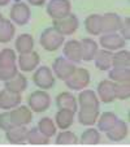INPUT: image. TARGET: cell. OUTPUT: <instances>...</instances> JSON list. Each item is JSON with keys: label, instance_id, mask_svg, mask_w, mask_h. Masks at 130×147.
<instances>
[{"label": "cell", "instance_id": "obj_1", "mask_svg": "<svg viewBox=\"0 0 130 147\" xmlns=\"http://www.w3.org/2000/svg\"><path fill=\"white\" fill-rule=\"evenodd\" d=\"M64 42H65V36L59 34L53 28L44 29L40 34V38H39L40 46L48 52H55V51L60 50V47H63Z\"/></svg>", "mask_w": 130, "mask_h": 147}, {"label": "cell", "instance_id": "obj_2", "mask_svg": "<svg viewBox=\"0 0 130 147\" xmlns=\"http://www.w3.org/2000/svg\"><path fill=\"white\" fill-rule=\"evenodd\" d=\"M90 81H91V76H90L89 70L86 68H75L73 74L64 82L68 89L73 90V91H81L89 86Z\"/></svg>", "mask_w": 130, "mask_h": 147}, {"label": "cell", "instance_id": "obj_3", "mask_svg": "<svg viewBox=\"0 0 130 147\" xmlns=\"http://www.w3.org/2000/svg\"><path fill=\"white\" fill-rule=\"evenodd\" d=\"M29 108L33 112L42 113L46 112L51 106V96L47 92V90H36L31 92L28 98Z\"/></svg>", "mask_w": 130, "mask_h": 147}, {"label": "cell", "instance_id": "obj_4", "mask_svg": "<svg viewBox=\"0 0 130 147\" xmlns=\"http://www.w3.org/2000/svg\"><path fill=\"white\" fill-rule=\"evenodd\" d=\"M33 81L34 85L40 90H50L55 85V74H53L52 69H50L46 65H42L34 70Z\"/></svg>", "mask_w": 130, "mask_h": 147}, {"label": "cell", "instance_id": "obj_5", "mask_svg": "<svg viewBox=\"0 0 130 147\" xmlns=\"http://www.w3.org/2000/svg\"><path fill=\"white\" fill-rule=\"evenodd\" d=\"M46 11L52 20H60L72 13V3L70 0H50Z\"/></svg>", "mask_w": 130, "mask_h": 147}, {"label": "cell", "instance_id": "obj_6", "mask_svg": "<svg viewBox=\"0 0 130 147\" xmlns=\"http://www.w3.org/2000/svg\"><path fill=\"white\" fill-rule=\"evenodd\" d=\"M52 28L57 31L61 35H72L79 28V21H78V17L75 14L70 13L69 16L64 17L60 20H53V25Z\"/></svg>", "mask_w": 130, "mask_h": 147}, {"label": "cell", "instance_id": "obj_7", "mask_svg": "<svg viewBox=\"0 0 130 147\" xmlns=\"http://www.w3.org/2000/svg\"><path fill=\"white\" fill-rule=\"evenodd\" d=\"M9 17H11V21L13 24H16L18 26H24L26 24H29V21H30L31 11L26 3L17 1L16 4L12 5L11 12H9Z\"/></svg>", "mask_w": 130, "mask_h": 147}, {"label": "cell", "instance_id": "obj_8", "mask_svg": "<svg viewBox=\"0 0 130 147\" xmlns=\"http://www.w3.org/2000/svg\"><path fill=\"white\" fill-rule=\"evenodd\" d=\"M75 68H77L75 64L70 63L68 59L60 56V57H56L55 61H53L52 72L60 81H65L73 74V72L75 70Z\"/></svg>", "mask_w": 130, "mask_h": 147}, {"label": "cell", "instance_id": "obj_9", "mask_svg": "<svg viewBox=\"0 0 130 147\" xmlns=\"http://www.w3.org/2000/svg\"><path fill=\"white\" fill-rule=\"evenodd\" d=\"M39 63H40V56L34 50L28 53H20L17 59V67L24 73L34 72L39 67Z\"/></svg>", "mask_w": 130, "mask_h": 147}, {"label": "cell", "instance_id": "obj_10", "mask_svg": "<svg viewBox=\"0 0 130 147\" xmlns=\"http://www.w3.org/2000/svg\"><path fill=\"white\" fill-rule=\"evenodd\" d=\"M99 45L102 48L108 51H119L126 46V40L120 35V33H108V34H100Z\"/></svg>", "mask_w": 130, "mask_h": 147}, {"label": "cell", "instance_id": "obj_11", "mask_svg": "<svg viewBox=\"0 0 130 147\" xmlns=\"http://www.w3.org/2000/svg\"><path fill=\"white\" fill-rule=\"evenodd\" d=\"M64 57L68 59L73 64H78L82 61V46H81L79 40L75 39H70L68 42H64Z\"/></svg>", "mask_w": 130, "mask_h": 147}, {"label": "cell", "instance_id": "obj_12", "mask_svg": "<svg viewBox=\"0 0 130 147\" xmlns=\"http://www.w3.org/2000/svg\"><path fill=\"white\" fill-rule=\"evenodd\" d=\"M9 113H11L12 124L14 126L29 125L33 120V111L29 108V106H17Z\"/></svg>", "mask_w": 130, "mask_h": 147}, {"label": "cell", "instance_id": "obj_13", "mask_svg": "<svg viewBox=\"0 0 130 147\" xmlns=\"http://www.w3.org/2000/svg\"><path fill=\"white\" fill-rule=\"evenodd\" d=\"M122 25V18L117 13L108 12L102 16V34L119 33Z\"/></svg>", "mask_w": 130, "mask_h": 147}, {"label": "cell", "instance_id": "obj_14", "mask_svg": "<svg viewBox=\"0 0 130 147\" xmlns=\"http://www.w3.org/2000/svg\"><path fill=\"white\" fill-rule=\"evenodd\" d=\"M96 95L100 102L104 103V104L112 103L116 99V98H115V82L111 80L100 81L96 87Z\"/></svg>", "mask_w": 130, "mask_h": 147}, {"label": "cell", "instance_id": "obj_15", "mask_svg": "<svg viewBox=\"0 0 130 147\" xmlns=\"http://www.w3.org/2000/svg\"><path fill=\"white\" fill-rule=\"evenodd\" d=\"M77 102L81 108H92V109L100 108V100L98 98L96 92H94L92 90H81Z\"/></svg>", "mask_w": 130, "mask_h": 147}, {"label": "cell", "instance_id": "obj_16", "mask_svg": "<svg viewBox=\"0 0 130 147\" xmlns=\"http://www.w3.org/2000/svg\"><path fill=\"white\" fill-rule=\"evenodd\" d=\"M21 100H22L21 94L11 92L5 89L0 91V108L4 109V111L16 108L17 106L21 104Z\"/></svg>", "mask_w": 130, "mask_h": 147}, {"label": "cell", "instance_id": "obj_17", "mask_svg": "<svg viewBox=\"0 0 130 147\" xmlns=\"http://www.w3.org/2000/svg\"><path fill=\"white\" fill-rule=\"evenodd\" d=\"M28 131L29 129L26 128V125L13 126L5 131V138L12 144H24L26 143V139H28Z\"/></svg>", "mask_w": 130, "mask_h": 147}, {"label": "cell", "instance_id": "obj_18", "mask_svg": "<svg viewBox=\"0 0 130 147\" xmlns=\"http://www.w3.org/2000/svg\"><path fill=\"white\" fill-rule=\"evenodd\" d=\"M107 138L112 142H121L129 134V126L125 121L122 120H117V122L112 126L109 130L107 131Z\"/></svg>", "mask_w": 130, "mask_h": 147}, {"label": "cell", "instance_id": "obj_19", "mask_svg": "<svg viewBox=\"0 0 130 147\" xmlns=\"http://www.w3.org/2000/svg\"><path fill=\"white\" fill-rule=\"evenodd\" d=\"M26 87H28V78L22 73H17L13 78L4 82V89L16 94H22Z\"/></svg>", "mask_w": 130, "mask_h": 147}, {"label": "cell", "instance_id": "obj_20", "mask_svg": "<svg viewBox=\"0 0 130 147\" xmlns=\"http://www.w3.org/2000/svg\"><path fill=\"white\" fill-rule=\"evenodd\" d=\"M56 106L59 109H69V111L77 113L78 111V102L75 96L70 92H61L56 96Z\"/></svg>", "mask_w": 130, "mask_h": 147}, {"label": "cell", "instance_id": "obj_21", "mask_svg": "<svg viewBox=\"0 0 130 147\" xmlns=\"http://www.w3.org/2000/svg\"><path fill=\"white\" fill-rule=\"evenodd\" d=\"M112 56H113V52L108 50H98L96 55L94 57V64L95 67L98 68L102 72H108V70L112 68Z\"/></svg>", "mask_w": 130, "mask_h": 147}, {"label": "cell", "instance_id": "obj_22", "mask_svg": "<svg viewBox=\"0 0 130 147\" xmlns=\"http://www.w3.org/2000/svg\"><path fill=\"white\" fill-rule=\"evenodd\" d=\"M74 112L69 109H59L55 115V124L59 129L61 130H67L73 125L74 121Z\"/></svg>", "mask_w": 130, "mask_h": 147}, {"label": "cell", "instance_id": "obj_23", "mask_svg": "<svg viewBox=\"0 0 130 147\" xmlns=\"http://www.w3.org/2000/svg\"><path fill=\"white\" fill-rule=\"evenodd\" d=\"M81 46H82V61H92L96 55L98 50H99V45L98 42H95L91 38H83L81 40Z\"/></svg>", "mask_w": 130, "mask_h": 147}, {"label": "cell", "instance_id": "obj_24", "mask_svg": "<svg viewBox=\"0 0 130 147\" xmlns=\"http://www.w3.org/2000/svg\"><path fill=\"white\" fill-rule=\"evenodd\" d=\"M14 48L18 53H28L34 50V38L28 33L20 34L14 40Z\"/></svg>", "mask_w": 130, "mask_h": 147}, {"label": "cell", "instance_id": "obj_25", "mask_svg": "<svg viewBox=\"0 0 130 147\" xmlns=\"http://www.w3.org/2000/svg\"><path fill=\"white\" fill-rule=\"evenodd\" d=\"M78 112V122L83 126H92L96 124V120L99 117V109L92 108H79Z\"/></svg>", "mask_w": 130, "mask_h": 147}, {"label": "cell", "instance_id": "obj_26", "mask_svg": "<svg viewBox=\"0 0 130 147\" xmlns=\"http://www.w3.org/2000/svg\"><path fill=\"white\" fill-rule=\"evenodd\" d=\"M117 120H119V117L115 112H103L102 115H99L96 120L98 130L102 131V133H107L117 122Z\"/></svg>", "mask_w": 130, "mask_h": 147}, {"label": "cell", "instance_id": "obj_27", "mask_svg": "<svg viewBox=\"0 0 130 147\" xmlns=\"http://www.w3.org/2000/svg\"><path fill=\"white\" fill-rule=\"evenodd\" d=\"M85 29L89 34L98 36L102 34V14H90L85 20Z\"/></svg>", "mask_w": 130, "mask_h": 147}, {"label": "cell", "instance_id": "obj_28", "mask_svg": "<svg viewBox=\"0 0 130 147\" xmlns=\"http://www.w3.org/2000/svg\"><path fill=\"white\" fill-rule=\"evenodd\" d=\"M108 80L113 81L116 83L130 82V69L129 68L112 67L108 70Z\"/></svg>", "mask_w": 130, "mask_h": 147}, {"label": "cell", "instance_id": "obj_29", "mask_svg": "<svg viewBox=\"0 0 130 147\" xmlns=\"http://www.w3.org/2000/svg\"><path fill=\"white\" fill-rule=\"evenodd\" d=\"M16 33V26L11 20H4L0 26V43H8L13 39Z\"/></svg>", "mask_w": 130, "mask_h": 147}, {"label": "cell", "instance_id": "obj_30", "mask_svg": "<svg viewBox=\"0 0 130 147\" xmlns=\"http://www.w3.org/2000/svg\"><path fill=\"white\" fill-rule=\"evenodd\" d=\"M130 65V53L127 50L115 51L113 56H112V67H119V68H129Z\"/></svg>", "mask_w": 130, "mask_h": 147}, {"label": "cell", "instance_id": "obj_31", "mask_svg": "<svg viewBox=\"0 0 130 147\" xmlns=\"http://www.w3.org/2000/svg\"><path fill=\"white\" fill-rule=\"evenodd\" d=\"M50 139L51 138L46 137L38 128H33L28 131V139H26V142L30 143V144L42 146V144H48L50 143Z\"/></svg>", "mask_w": 130, "mask_h": 147}, {"label": "cell", "instance_id": "obj_32", "mask_svg": "<svg viewBox=\"0 0 130 147\" xmlns=\"http://www.w3.org/2000/svg\"><path fill=\"white\" fill-rule=\"evenodd\" d=\"M36 128L44 134L46 137H48V138L56 136V131H57V126H56V124L50 119V117H43V119L39 120Z\"/></svg>", "mask_w": 130, "mask_h": 147}, {"label": "cell", "instance_id": "obj_33", "mask_svg": "<svg viewBox=\"0 0 130 147\" xmlns=\"http://www.w3.org/2000/svg\"><path fill=\"white\" fill-rule=\"evenodd\" d=\"M81 143L82 144H98L100 143V131L98 129L89 126L81 134Z\"/></svg>", "mask_w": 130, "mask_h": 147}, {"label": "cell", "instance_id": "obj_34", "mask_svg": "<svg viewBox=\"0 0 130 147\" xmlns=\"http://www.w3.org/2000/svg\"><path fill=\"white\" fill-rule=\"evenodd\" d=\"M17 65V55L12 48H4L0 51V68Z\"/></svg>", "mask_w": 130, "mask_h": 147}, {"label": "cell", "instance_id": "obj_35", "mask_svg": "<svg viewBox=\"0 0 130 147\" xmlns=\"http://www.w3.org/2000/svg\"><path fill=\"white\" fill-rule=\"evenodd\" d=\"M78 142H79L78 137L73 131L67 129V130H63L61 133H59L56 136L55 143L56 144H77Z\"/></svg>", "mask_w": 130, "mask_h": 147}, {"label": "cell", "instance_id": "obj_36", "mask_svg": "<svg viewBox=\"0 0 130 147\" xmlns=\"http://www.w3.org/2000/svg\"><path fill=\"white\" fill-rule=\"evenodd\" d=\"M115 98L119 100H127L130 98V82H115Z\"/></svg>", "mask_w": 130, "mask_h": 147}, {"label": "cell", "instance_id": "obj_37", "mask_svg": "<svg viewBox=\"0 0 130 147\" xmlns=\"http://www.w3.org/2000/svg\"><path fill=\"white\" fill-rule=\"evenodd\" d=\"M18 73V67L13 65V67H7V68H0V81H5L13 78L14 76Z\"/></svg>", "mask_w": 130, "mask_h": 147}, {"label": "cell", "instance_id": "obj_38", "mask_svg": "<svg viewBox=\"0 0 130 147\" xmlns=\"http://www.w3.org/2000/svg\"><path fill=\"white\" fill-rule=\"evenodd\" d=\"M14 125L12 124V120H11V113L8 111L0 113V129L4 131L9 130L11 128H13Z\"/></svg>", "mask_w": 130, "mask_h": 147}, {"label": "cell", "instance_id": "obj_39", "mask_svg": "<svg viewBox=\"0 0 130 147\" xmlns=\"http://www.w3.org/2000/svg\"><path fill=\"white\" fill-rule=\"evenodd\" d=\"M120 35L125 39V40H129L130 38V18L129 17H125L122 20V25H121V29H120Z\"/></svg>", "mask_w": 130, "mask_h": 147}, {"label": "cell", "instance_id": "obj_40", "mask_svg": "<svg viewBox=\"0 0 130 147\" xmlns=\"http://www.w3.org/2000/svg\"><path fill=\"white\" fill-rule=\"evenodd\" d=\"M47 0H28V3L30 5H34V7H42L44 5Z\"/></svg>", "mask_w": 130, "mask_h": 147}, {"label": "cell", "instance_id": "obj_41", "mask_svg": "<svg viewBox=\"0 0 130 147\" xmlns=\"http://www.w3.org/2000/svg\"><path fill=\"white\" fill-rule=\"evenodd\" d=\"M9 1H11V0H0V7H5V5H8Z\"/></svg>", "mask_w": 130, "mask_h": 147}, {"label": "cell", "instance_id": "obj_42", "mask_svg": "<svg viewBox=\"0 0 130 147\" xmlns=\"http://www.w3.org/2000/svg\"><path fill=\"white\" fill-rule=\"evenodd\" d=\"M4 20H5V18H4V17H3V14L0 13V26H1V24L4 22Z\"/></svg>", "mask_w": 130, "mask_h": 147}]
</instances>
